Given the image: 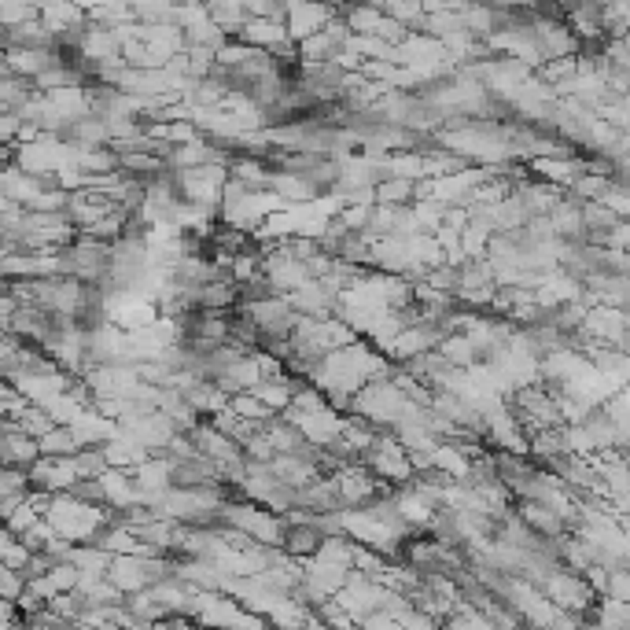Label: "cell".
Wrapping results in <instances>:
<instances>
[{"label": "cell", "instance_id": "obj_1", "mask_svg": "<svg viewBox=\"0 0 630 630\" xmlns=\"http://www.w3.org/2000/svg\"><path fill=\"white\" fill-rule=\"evenodd\" d=\"M288 542H291V549H295V553H310V549H317L321 535H317L314 527H299V531L288 535Z\"/></svg>", "mask_w": 630, "mask_h": 630}]
</instances>
